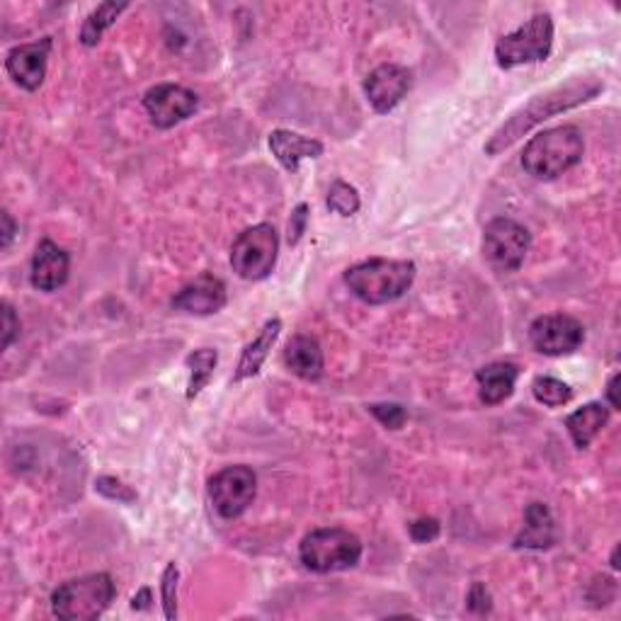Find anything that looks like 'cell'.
<instances>
[{
    "label": "cell",
    "mask_w": 621,
    "mask_h": 621,
    "mask_svg": "<svg viewBox=\"0 0 621 621\" xmlns=\"http://www.w3.org/2000/svg\"><path fill=\"white\" fill-rule=\"evenodd\" d=\"M602 91L605 83L597 75H573L571 81H565L556 87H549L547 93L535 95L527 105L515 109V113L493 131V137L485 141L483 151L488 155L503 153L505 149L513 147L515 141L529 134L537 125H541V121L590 103V99H595Z\"/></svg>",
    "instance_id": "1"
},
{
    "label": "cell",
    "mask_w": 621,
    "mask_h": 621,
    "mask_svg": "<svg viewBox=\"0 0 621 621\" xmlns=\"http://www.w3.org/2000/svg\"><path fill=\"white\" fill-rule=\"evenodd\" d=\"M585 139L583 131L573 125L547 129L531 139L523 151V168L535 180H556L565 171L583 161Z\"/></svg>",
    "instance_id": "2"
},
{
    "label": "cell",
    "mask_w": 621,
    "mask_h": 621,
    "mask_svg": "<svg viewBox=\"0 0 621 621\" xmlns=\"http://www.w3.org/2000/svg\"><path fill=\"white\" fill-rule=\"evenodd\" d=\"M415 274L418 268L413 260L372 258L350 268L345 272V284L360 302L382 306L401 298L413 286Z\"/></svg>",
    "instance_id": "3"
},
{
    "label": "cell",
    "mask_w": 621,
    "mask_h": 621,
    "mask_svg": "<svg viewBox=\"0 0 621 621\" xmlns=\"http://www.w3.org/2000/svg\"><path fill=\"white\" fill-rule=\"evenodd\" d=\"M117 597L109 573H87L61 583L51 593V612L66 621H91L103 617Z\"/></svg>",
    "instance_id": "4"
},
{
    "label": "cell",
    "mask_w": 621,
    "mask_h": 621,
    "mask_svg": "<svg viewBox=\"0 0 621 621\" xmlns=\"http://www.w3.org/2000/svg\"><path fill=\"white\" fill-rule=\"evenodd\" d=\"M298 559L310 573L350 571L362 559V541L358 535L340 527L314 529L298 547Z\"/></svg>",
    "instance_id": "5"
},
{
    "label": "cell",
    "mask_w": 621,
    "mask_h": 621,
    "mask_svg": "<svg viewBox=\"0 0 621 621\" xmlns=\"http://www.w3.org/2000/svg\"><path fill=\"white\" fill-rule=\"evenodd\" d=\"M553 49V20L549 13L531 15L523 27L501 37L495 44V61L501 69L547 61Z\"/></svg>",
    "instance_id": "6"
},
{
    "label": "cell",
    "mask_w": 621,
    "mask_h": 621,
    "mask_svg": "<svg viewBox=\"0 0 621 621\" xmlns=\"http://www.w3.org/2000/svg\"><path fill=\"white\" fill-rule=\"evenodd\" d=\"M280 253V236L270 224H255L233 241L231 268L241 280L260 282L270 277Z\"/></svg>",
    "instance_id": "7"
},
{
    "label": "cell",
    "mask_w": 621,
    "mask_h": 621,
    "mask_svg": "<svg viewBox=\"0 0 621 621\" xmlns=\"http://www.w3.org/2000/svg\"><path fill=\"white\" fill-rule=\"evenodd\" d=\"M531 248V233L515 219L497 216L483 229V258L495 272H517Z\"/></svg>",
    "instance_id": "8"
},
{
    "label": "cell",
    "mask_w": 621,
    "mask_h": 621,
    "mask_svg": "<svg viewBox=\"0 0 621 621\" xmlns=\"http://www.w3.org/2000/svg\"><path fill=\"white\" fill-rule=\"evenodd\" d=\"M258 493V476L250 466H226L209 481V497H212L219 517L236 519L253 505Z\"/></svg>",
    "instance_id": "9"
},
{
    "label": "cell",
    "mask_w": 621,
    "mask_h": 621,
    "mask_svg": "<svg viewBox=\"0 0 621 621\" xmlns=\"http://www.w3.org/2000/svg\"><path fill=\"white\" fill-rule=\"evenodd\" d=\"M529 340L535 350L547 358H563L583 345L585 328L578 318L569 314H549L531 320Z\"/></svg>",
    "instance_id": "10"
},
{
    "label": "cell",
    "mask_w": 621,
    "mask_h": 621,
    "mask_svg": "<svg viewBox=\"0 0 621 621\" xmlns=\"http://www.w3.org/2000/svg\"><path fill=\"white\" fill-rule=\"evenodd\" d=\"M197 105V95L175 83L153 85L151 91L143 95V107H147L151 121L159 129H173L175 125H180V121L190 119Z\"/></svg>",
    "instance_id": "11"
},
{
    "label": "cell",
    "mask_w": 621,
    "mask_h": 621,
    "mask_svg": "<svg viewBox=\"0 0 621 621\" xmlns=\"http://www.w3.org/2000/svg\"><path fill=\"white\" fill-rule=\"evenodd\" d=\"M51 54V37L13 47L5 57V71L22 91L35 93L47 78V61Z\"/></svg>",
    "instance_id": "12"
},
{
    "label": "cell",
    "mask_w": 621,
    "mask_h": 621,
    "mask_svg": "<svg viewBox=\"0 0 621 621\" xmlns=\"http://www.w3.org/2000/svg\"><path fill=\"white\" fill-rule=\"evenodd\" d=\"M410 85H413V75L406 66L382 63L364 81V95H367L374 113L386 115L408 95Z\"/></svg>",
    "instance_id": "13"
},
{
    "label": "cell",
    "mask_w": 621,
    "mask_h": 621,
    "mask_svg": "<svg viewBox=\"0 0 621 621\" xmlns=\"http://www.w3.org/2000/svg\"><path fill=\"white\" fill-rule=\"evenodd\" d=\"M229 294L226 284L219 280L212 272H202L195 277L192 282H187L180 292L173 296V308L183 310V314L192 316H212L219 314L226 306Z\"/></svg>",
    "instance_id": "14"
},
{
    "label": "cell",
    "mask_w": 621,
    "mask_h": 621,
    "mask_svg": "<svg viewBox=\"0 0 621 621\" xmlns=\"http://www.w3.org/2000/svg\"><path fill=\"white\" fill-rule=\"evenodd\" d=\"M69 272H71L69 253L59 248L54 241L44 238L37 246L35 255H32V272H30L32 286L39 292H57L69 282Z\"/></svg>",
    "instance_id": "15"
},
{
    "label": "cell",
    "mask_w": 621,
    "mask_h": 621,
    "mask_svg": "<svg viewBox=\"0 0 621 621\" xmlns=\"http://www.w3.org/2000/svg\"><path fill=\"white\" fill-rule=\"evenodd\" d=\"M270 151L286 173H296L298 165L306 159L324 155V143L318 139H308L290 129H274L270 134Z\"/></svg>",
    "instance_id": "16"
},
{
    "label": "cell",
    "mask_w": 621,
    "mask_h": 621,
    "mask_svg": "<svg viewBox=\"0 0 621 621\" xmlns=\"http://www.w3.org/2000/svg\"><path fill=\"white\" fill-rule=\"evenodd\" d=\"M282 332V320L280 318H270L268 324L260 328L258 336H255L246 348H243V354L238 360V367L231 376V384H241L246 379H253V376H258L265 360L270 358V350L274 348L277 338H280Z\"/></svg>",
    "instance_id": "17"
},
{
    "label": "cell",
    "mask_w": 621,
    "mask_h": 621,
    "mask_svg": "<svg viewBox=\"0 0 621 621\" xmlns=\"http://www.w3.org/2000/svg\"><path fill=\"white\" fill-rule=\"evenodd\" d=\"M284 364L298 379L318 382L326 370L320 342L314 336H294L284 348Z\"/></svg>",
    "instance_id": "18"
},
{
    "label": "cell",
    "mask_w": 621,
    "mask_h": 621,
    "mask_svg": "<svg viewBox=\"0 0 621 621\" xmlns=\"http://www.w3.org/2000/svg\"><path fill=\"white\" fill-rule=\"evenodd\" d=\"M556 543V523L549 505L531 503L525 509V527L519 529L513 547L515 549H529V551H543Z\"/></svg>",
    "instance_id": "19"
},
{
    "label": "cell",
    "mask_w": 621,
    "mask_h": 621,
    "mask_svg": "<svg viewBox=\"0 0 621 621\" xmlns=\"http://www.w3.org/2000/svg\"><path fill=\"white\" fill-rule=\"evenodd\" d=\"M519 367L513 362H493L476 372L479 382V398L485 406H501L515 394Z\"/></svg>",
    "instance_id": "20"
},
{
    "label": "cell",
    "mask_w": 621,
    "mask_h": 621,
    "mask_svg": "<svg viewBox=\"0 0 621 621\" xmlns=\"http://www.w3.org/2000/svg\"><path fill=\"white\" fill-rule=\"evenodd\" d=\"M607 423L609 408L605 403H587L565 418V427H569V435L573 437L578 449L590 447L593 440L600 435Z\"/></svg>",
    "instance_id": "21"
},
{
    "label": "cell",
    "mask_w": 621,
    "mask_h": 621,
    "mask_svg": "<svg viewBox=\"0 0 621 621\" xmlns=\"http://www.w3.org/2000/svg\"><path fill=\"white\" fill-rule=\"evenodd\" d=\"M187 370H190V384H187V401H195V398L204 391L209 382L214 379V370L219 364V352L214 348H202L195 350L192 354H187Z\"/></svg>",
    "instance_id": "22"
},
{
    "label": "cell",
    "mask_w": 621,
    "mask_h": 621,
    "mask_svg": "<svg viewBox=\"0 0 621 621\" xmlns=\"http://www.w3.org/2000/svg\"><path fill=\"white\" fill-rule=\"evenodd\" d=\"M129 3H115V0H107V3H99L91 15L85 17L81 27V44L83 47H97V42L103 39L105 32L115 25L117 17L125 13Z\"/></svg>",
    "instance_id": "23"
},
{
    "label": "cell",
    "mask_w": 621,
    "mask_h": 621,
    "mask_svg": "<svg viewBox=\"0 0 621 621\" xmlns=\"http://www.w3.org/2000/svg\"><path fill=\"white\" fill-rule=\"evenodd\" d=\"M531 394L539 403L549 408L565 406L573 398V388L569 384H563L561 379H553V376H537L535 384H531Z\"/></svg>",
    "instance_id": "24"
},
{
    "label": "cell",
    "mask_w": 621,
    "mask_h": 621,
    "mask_svg": "<svg viewBox=\"0 0 621 621\" xmlns=\"http://www.w3.org/2000/svg\"><path fill=\"white\" fill-rule=\"evenodd\" d=\"M328 209L340 216H352L360 209V195L345 180H336L328 190Z\"/></svg>",
    "instance_id": "25"
},
{
    "label": "cell",
    "mask_w": 621,
    "mask_h": 621,
    "mask_svg": "<svg viewBox=\"0 0 621 621\" xmlns=\"http://www.w3.org/2000/svg\"><path fill=\"white\" fill-rule=\"evenodd\" d=\"M177 583H180V569L177 563H168L161 575V602H163V617L177 619Z\"/></svg>",
    "instance_id": "26"
},
{
    "label": "cell",
    "mask_w": 621,
    "mask_h": 621,
    "mask_svg": "<svg viewBox=\"0 0 621 621\" xmlns=\"http://www.w3.org/2000/svg\"><path fill=\"white\" fill-rule=\"evenodd\" d=\"M95 491L103 497H107V501H117L121 505L137 503V497H139L127 483H121L119 479H115V476H99V479L95 481Z\"/></svg>",
    "instance_id": "27"
},
{
    "label": "cell",
    "mask_w": 621,
    "mask_h": 621,
    "mask_svg": "<svg viewBox=\"0 0 621 621\" xmlns=\"http://www.w3.org/2000/svg\"><path fill=\"white\" fill-rule=\"evenodd\" d=\"M617 597V583L609 575H597V578L587 587V602L595 609H602L607 605H612Z\"/></svg>",
    "instance_id": "28"
},
{
    "label": "cell",
    "mask_w": 621,
    "mask_h": 621,
    "mask_svg": "<svg viewBox=\"0 0 621 621\" xmlns=\"http://www.w3.org/2000/svg\"><path fill=\"white\" fill-rule=\"evenodd\" d=\"M370 413L379 420L386 430H401L408 420L406 408L398 403H374L370 406Z\"/></svg>",
    "instance_id": "29"
},
{
    "label": "cell",
    "mask_w": 621,
    "mask_h": 621,
    "mask_svg": "<svg viewBox=\"0 0 621 621\" xmlns=\"http://www.w3.org/2000/svg\"><path fill=\"white\" fill-rule=\"evenodd\" d=\"M440 531H442L440 519H435V517H420V519H415V523H410V527H408V535L415 543L435 541L440 537Z\"/></svg>",
    "instance_id": "30"
},
{
    "label": "cell",
    "mask_w": 621,
    "mask_h": 621,
    "mask_svg": "<svg viewBox=\"0 0 621 621\" xmlns=\"http://www.w3.org/2000/svg\"><path fill=\"white\" fill-rule=\"evenodd\" d=\"M466 607L471 609L473 614H488L493 609V597L488 593V587L483 583H473L469 597H466Z\"/></svg>",
    "instance_id": "31"
},
{
    "label": "cell",
    "mask_w": 621,
    "mask_h": 621,
    "mask_svg": "<svg viewBox=\"0 0 621 621\" xmlns=\"http://www.w3.org/2000/svg\"><path fill=\"white\" fill-rule=\"evenodd\" d=\"M306 224H308V204H298L292 219H290V226H286V241H290V246H296L302 236L306 233Z\"/></svg>",
    "instance_id": "32"
},
{
    "label": "cell",
    "mask_w": 621,
    "mask_h": 621,
    "mask_svg": "<svg viewBox=\"0 0 621 621\" xmlns=\"http://www.w3.org/2000/svg\"><path fill=\"white\" fill-rule=\"evenodd\" d=\"M17 338H20V320L15 316V308L3 302V340H0V348L8 350Z\"/></svg>",
    "instance_id": "33"
},
{
    "label": "cell",
    "mask_w": 621,
    "mask_h": 621,
    "mask_svg": "<svg viewBox=\"0 0 621 621\" xmlns=\"http://www.w3.org/2000/svg\"><path fill=\"white\" fill-rule=\"evenodd\" d=\"M0 224H3V229H0V248H8L15 238L17 226H15L13 216H10V212H0Z\"/></svg>",
    "instance_id": "34"
},
{
    "label": "cell",
    "mask_w": 621,
    "mask_h": 621,
    "mask_svg": "<svg viewBox=\"0 0 621 621\" xmlns=\"http://www.w3.org/2000/svg\"><path fill=\"white\" fill-rule=\"evenodd\" d=\"M151 602H153L151 587H141V590L131 597V609H137V612H149Z\"/></svg>",
    "instance_id": "35"
},
{
    "label": "cell",
    "mask_w": 621,
    "mask_h": 621,
    "mask_svg": "<svg viewBox=\"0 0 621 621\" xmlns=\"http://www.w3.org/2000/svg\"><path fill=\"white\" fill-rule=\"evenodd\" d=\"M617 384H619V374H612L607 382V398L612 410H619V398H617Z\"/></svg>",
    "instance_id": "36"
},
{
    "label": "cell",
    "mask_w": 621,
    "mask_h": 621,
    "mask_svg": "<svg viewBox=\"0 0 621 621\" xmlns=\"http://www.w3.org/2000/svg\"><path fill=\"white\" fill-rule=\"evenodd\" d=\"M609 563H612V569H614V571H619V543L614 547V551H612V559H609Z\"/></svg>",
    "instance_id": "37"
}]
</instances>
